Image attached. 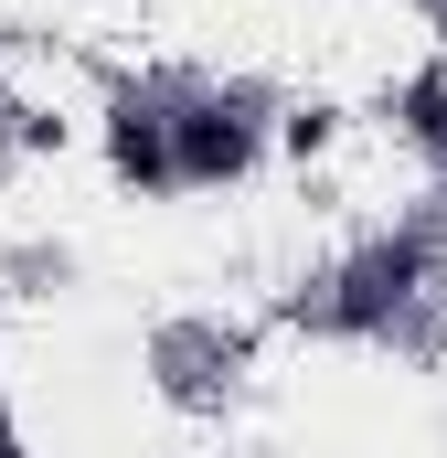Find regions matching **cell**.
<instances>
[{
    "label": "cell",
    "instance_id": "1",
    "mask_svg": "<svg viewBox=\"0 0 447 458\" xmlns=\"http://www.w3.org/2000/svg\"><path fill=\"white\" fill-rule=\"evenodd\" d=\"M245 160H256V128L234 107H192L171 128V182H234Z\"/></svg>",
    "mask_w": 447,
    "mask_h": 458
},
{
    "label": "cell",
    "instance_id": "2",
    "mask_svg": "<svg viewBox=\"0 0 447 458\" xmlns=\"http://www.w3.org/2000/svg\"><path fill=\"white\" fill-rule=\"evenodd\" d=\"M117 171H128V182H171V128H160V117H117Z\"/></svg>",
    "mask_w": 447,
    "mask_h": 458
},
{
    "label": "cell",
    "instance_id": "3",
    "mask_svg": "<svg viewBox=\"0 0 447 458\" xmlns=\"http://www.w3.org/2000/svg\"><path fill=\"white\" fill-rule=\"evenodd\" d=\"M416 128H426V139H447V86H416Z\"/></svg>",
    "mask_w": 447,
    "mask_h": 458
}]
</instances>
